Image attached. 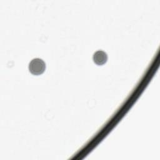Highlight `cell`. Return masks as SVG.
I'll use <instances>...</instances> for the list:
<instances>
[{
  "label": "cell",
  "mask_w": 160,
  "mask_h": 160,
  "mask_svg": "<svg viewBox=\"0 0 160 160\" xmlns=\"http://www.w3.org/2000/svg\"><path fill=\"white\" fill-rule=\"evenodd\" d=\"M46 68L44 62L39 59L36 58L32 59L29 64V70L34 75H39L44 72Z\"/></svg>",
  "instance_id": "6da1fadb"
},
{
  "label": "cell",
  "mask_w": 160,
  "mask_h": 160,
  "mask_svg": "<svg viewBox=\"0 0 160 160\" xmlns=\"http://www.w3.org/2000/svg\"><path fill=\"white\" fill-rule=\"evenodd\" d=\"M107 60V54L102 51H98L93 55V61L98 65H102L105 64Z\"/></svg>",
  "instance_id": "7a4b0ae2"
}]
</instances>
